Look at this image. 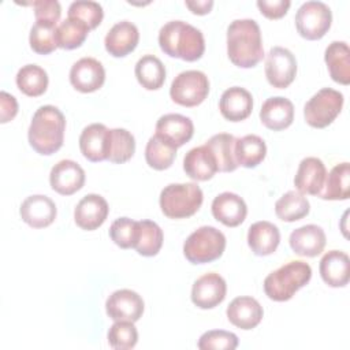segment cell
I'll return each instance as SVG.
<instances>
[{
	"label": "cell",
	"mask_w": 350,
	"mask_h": 350,
	"mask_svg": "<svg viewBox=\"0 0 350 350\" xmlns=\"http://www.w3.org/2000/svg\"><path fill=\"white\" fill-rule=\"evenodd\" d=\"M350 196V165L336 164L325 176L324 186L319 194L323 200H347Z\"/></svg>",
	"instance_id": "4dcf8cb0"
},
{
	"label": "cell",
	"mask_w": 350,
	"mask_h": 350,
	"mask_svg": "<svg viewBox=\"0 0 350 350\" xmlns=\"http://www.w3.org/2000/svg\"><path fill=\"white\" fill-rule=\"evenodd\" d=\"M89 31L90 29L83 22L67 16L56 29L57 46L63 49L79 48L85 42Z\"/></svg>",
	"instance_id": "74e56055"
},
{
	"label": "cell",
	"mask_w": 350,
	"mask_h": 350,
	"mask_svg": "<svg viewBox=\"0 0 350 350\" xmlns=\"http://www.w3.org/2000/svg\"><path fill=\"white\" fill-rule=\"evenodd\" d=\"M18 113V103L14 96L7 92L0 93V122L7 123Z\"/></svg>",
	"instance_id": "7dc6e473"
},
{
	"label": "cell",
	"mask_w": 350,
	"mask_h": 350,
	"mask_svg": "<svg viewBox=\"0 0 350 350\" xmlns=\"http://www.w3.org/2000/svg\"><path fill=\"white\" fill-rule=\"evenodd\" d=\"M209 93L208 77L198 70H187L178 74L170 88L174 103L182 107L200 105Z\"/></svg>",
	"instance_id": "ba28073f"
},
{
	"label": "cell",
	"mask_w": 350,
	"mask_h": 350,
	"mask_svg": "<svg viewBox=\"0 0 350 350\" xmlns=\"http://www.w3.org/2000/svg\"><path fill=\"white\" fill-rule=\"evenodd\" d=\"M16 86L29 97H38L48 88V74L37 64H26L16 74Z\"/></svg>",
	"instance_id": "e575fe53"
},
{
	"label": "cell",
	"mask_w": 350,
	"mask_h": 350,
	"mask_svg": "<svg viewBox=\"0 0 350 350\" xmlns=\"http://www.w3.org/2000/svg\"><path fill=\"white\" fill-rule=\"evenodd\" d=\"M68 18H75L93 30L101 23L104 11L96 1H74L68 7Z\"/></svg>",
	"instance_id": "7bdbcfd3"
},
{
	"label": "cell",
	"mask_w": 350,
	"mask_h": 350,
	"mask_svg": "<svg viewBox=\"0 0 350 350\" xmlns=\"http://www.w3.org/2000/svg\"><path fill=\"white\" fill-rule=\"evenodd\" d=\"M310 211L308 198L298 190H290L284 193L275 202V213L283 221H297L305 217Z\"/></svg>",
	"instance_id": "836d02e7"
},
{
	"label": "cell",
	"mask_w": 350,
	"mask_h": 350,
	"mask_svg": "<svg viewBox=\"0 0 350 350\" xmlns=\"http://www.w3.org/2000/svg\"><path fill=\"white\" fill-rule=\"evenodd\" d=\"M297 75V60L291 51L283 46L269 49L265 59V77L271 86L284 89Z\"/></svg>",
	"instance_id": "30bf717a"
},
{
	"label": "cell",
	"mask_w": 350,
	"mask_h": 350,
	"mask_svg": "<svg viewBox=\"0 0 350 350\" xmlns=\"http://www.w3.org/2000/svg\"><path fill=\"white\" fill-rule=\"evenodd\" d=\"M108 202L98 194H86L75 206L74 220L78 227L86 231L98 228L108 216Z\"/></svg>",
	"instance_id": "ac0fdd59"
},
{
	"label": "cell",
	"mask_w": 350,
	"mask_h": 350,
	"mask_svg": "<svg viewBox=\"0 0 350 350\" xmlns=\"http://www.w3.org/2000/svg\"><path fill=\"white\" fill-rule=\"evenodd\" d=\"M64 130L66 118L63 112L53 105H42L31 118L27 131L29 144L40 154H53L63 145Z\"/></svg>",
	"instance_id": "7a4b0ae2"
},
{
	"label": "cell",
	"mask_w": 350,
	"mask_h": 350,
	"mask_svg": "<svg viewBox=\"0 0 350 350\" xmlns=\"http://www.w3.org/2000/svg\"><path fill=\"white\" fill-rule=\"evenodd\" d=\"M34 16L37 23L56 26L62 15V7L56 0H37L33 1Z\"/></svg>",
	"instance_id": "f6af8a7d"
},
{
	"label": "cell",
	"mask_w": 350,
	"mask_h": 350,
	"mask_svg": "<svg viewBox=\"0 0 350 350\" xmlns=\"http://www.w3.org/2000/svg\"><path fill=\"white\" fill-rule=\"evenodd\" d=\"M312 278V268L305 261H290L264 279V291L267 297L276 302H284Z\"/></svg>",
	"instance_id": "277c9868"
},
{
	"label": "cell",
	"mask_w": 350,
	"mask_h": 350,
	"mask_svg": "<svg viewBox=\"0 0 350 350\" xmlns=\"http://www.w3.org/2000/svg\"><path fill=\"white\" fill-rule=\"evenodd\" d=\"M235 137L228 133H219L211 137L205 145L212 150L216 164H217V171L220 172H231L235 171L238 167V163L235 160Z\"/></svg>",
	"instance_id": "1f68e13d"
},
{
	"label": "cell",
	"mask_w": 350,
	"mask_h": 350,
	"mask_svg": "<svg viewBox=\"0 0 350 350\" xmlns=\"http://www.w3.org/2000/svg\"><path fill=\"white\" fill-rule=\"evenodd\" d=\"M56 29L57 26H49L36 22L29 36L30 48L38 55H48L53 52L57 48Z\"/></svg>",
	"instance_id": "60d3db41"
},
{
	"label": "cell",
	"mask_w": 350,
	"mask_h": 350,
	"mask_svg": "<svg viewBox=\"0 0 350 350\" xmlns=\"http://www.w3.org/2000/svg\"><path fill=\"white\" fill-rule=\"evenodd\" d=\"M56 205L48 197L42 194L29 196L19 208L22 220L33 228H44L53 223L56 219Z\"/></svg>",
	"instance_id": "e0dca14e"
},
{
	"label": "cell",
	"mask_w": 350,
	"mask_h": 350,
	"mask_svg": "<svg viewBox=\"0 0 350 350\" xmlns=\"http://www.w3.org/2000/svg\"><path fill=\"white\" fill-rule=\"evenodd\" d=\"M234 153L238 165L245 168H254L265 159L267 145L261 137L256 134H247L235 139Z\"/></svg>",
	"instance_id": "f546056e"
},
{
	"label": "cell",
	"mask_w": 350,
	"mask_h": 350,
	"mask_svg": "<svg viewBox=\"0 0 350 350\" xmlns=\"http://www.w3.org/2000/svg\"><path fill=\"white\" fill-rule=\"evenodd\" d=\"M219 109L223 118L230 122L245 120L252 113L253 97L241 86L228 88L220 97Z\"/></svg>",
	"instance_id": "cb8c5ba5"
},
{
	"label": "cell",
	"mask_w": 350,
	"mask_h": 350,
	"mask_svg": "<svg viewBox=\"0 0 350 350\" xmlns=\"http://www.w3.org/2000/svg\"><path fill=\"white\" fill-rule=\"evenodd\" d=\"M213 217L227 227H237L246 219L247 206L242 197L235 193L224 191L212 201Z\"/></svg>",
	"instance_id": "44dd1931"
},
{
	"label": "cell",
	"mask_w": 350,
	"mask_h": 350,
	"mask_svg": "<svg viewBox=\"0 0 350 350\" xmlns=\"http://www.w3.org/2000/svg\"><path fill=\"white\" fill-rule=\"evenodd\" d=\"M105 81V70L94 57H82L70 70L71 85L82 93L98 90Z\"/></svg>",
	"instance_id": "4fadbf2b"
},
{
	"label": "cell",
	"mask_w": 350,
	"mask_h": 350,
	"mask_svg": "<svg viewBox=\"0 0 350 350\" xmlns=\"http://www.w3.org/2000/svg\"><path fill=\"white\" fill-rule=\"evenodd\" d=\"M137 81L146 90H157L165 81V67L154 55L142 56L134 68Z\"/></svg>",
	"instance_id": "d6a6232c"
},
{
	"label": "cell",
	"mask_w": 350,
	"mask_h": 350,
	"mask_svg": "<svg viewBox=\"0 0 350 350\" xmlns=\"http://www.w3.org/2000/svg\"><path fill=\"white\" fill-rule=\"evenodd\" d=\"M138 41L139 31L137 26L129 21H120L109 29L104 45L107 52L113 57H123L135 49Z\"/></svg>",
	"instance_id": "d6986e66"
},
{
	"label": "cell",
	"mask_w": 350,
	"mask_h": 350,
	"mask_svg": "<svg viewBox=\"0 0 350 350\" xmlns=\"http://www.w3.org/2000/svg\"><path fill=\"white\" fill-rule=\"evenodd\" d=\"M109 130L103 123L86 126L79 135V149L85 159L97 163L108 159Z\"/></svg>",
	"instance_id": "2e32d148"
},
{
	"label": "cell",
	"mask_w": 350,
	"mask_h": 350,
	"mask_svg": "<svg viewBox=\"0 0 350 350\" xmlns=\"http://www.w3.org/2000/svg\"><path fill=\"white\" fill-rule=\"evenodd\" d=\"M343 94L331 88H323L313 94L304 107V116L309 126L324 129L329 126L340 113Z\"/></svg>",
	"instance_id": "52a82bcc"
},
{
	"label": "cell",
	"mask_w": 350,
	"mask_h": 350,
	"mask_svg": "<svg viewBox=\"0 0 350 350\" xmlns=\"http://www.w3.org/2000/svg\"><path fill=\"white\" fill-rule=\"evenodd\" d=\"M105 310L113 321H138L144 313V299L133 290L113 291L105 302Z\"/></svg>",
	"instance_id": "8fae6325"
},
{
	"label": "cell",
	"mask_w": 350,
	"mask_h": 350,
	"mask_svg": "<svg viewBox=\"0 0 350 350\" xmlns=\"http://www.w3.org/2000/svg\"><path fill=\"white\" fill-rule=\"evenodd\" d=\"M163 231L157 223L152 220L138 221V235L134 249L145 257L156 256L163 246Z\"/></svg>",
	"instance_id": "d590c367"
},
{
	"label": "cell",
	"mask_w": 350,
	"mask_h": 350,
	"mask_svg": "<svg viewBox=\"0 0 350 350\" xmlns=\"http://www.w3.org/2000/svg\"><path fill=\"white\" fill-rule=\"evenodd\" d=\"M202 200V190L197 183H171L160 193V208L170 219H186L201 208Z\"/></svg>",
	"instance_id": "5b68a950"
},
{
	"label": "cell",
	"mask_w": 350,
	"mask_h": 350,
	"mask_svg": "<svg viewBox=\"0 0 350 350\" xmlns=\"http://www.w3.org/2000/svg\"><path fill=\"white\" fill-rule=\"evenodd\" d=\"M260 119L261 123L269 130H284L294 120V105L286 97H269L264 101L260 109Z\"/></svg>",
	"instance_id": "d4e9b609"
},
{
	"label": "cell",
	"mask_w": 350,
	"mask_h": 350,
	"mask_svg": "<svg viewBox=\"0 0 350 350\" xmlns=\"http://www.w3.org/2000/svg\"><path fill=\"white\" fill-rule=\"evenodd\" d=\"M332 12L323 1H306L295 14V26L301 37L306 40H320L329 30Z\"/></svg>",
	"instance_id": "9c48e42d"
},
{
	"label": "cell",
	"mask_w": 350,
	"mask_h": 350,
	"mask_svg": "<svg viewBox=\"0 0 350 350\" xmlns=\"http://www.w3.org/2000/svg\"><path fill=\"white\" fill-rule=\"evenodd\" d=\"M154 134L178 149L191 139L194 124L187 116L180 113H167L159 118Z\"/></svg>",
	"instance_id": "9a60e30c"
},
{
	"label": "cell",
	"mask_w": 350,
	"mask_h": 350,
	"mask_svg": "<svg viewBox=\"0 0 350 350\" xmlns=\"http://www.w3.org/2000/svg\"><path fill=\"white\" fill-rule=\"evenodd\" d=\"M176 156V148L165 142L159 135L149 138L145 148V160L148 165L153 170L163 171L172 165Z\"/></svg>",
	"instance_id": "8d00e7d4"
},
{
	"label": "cell",
	"mask_w": 350,
	"mask_h": 350,
	"mask_svg": "<svg viewBox=\"0 0 350 350\" xmlns=\"http://www.w3.org/2000/svg\"><path fill=\"white\" fill-rule=\"evenodd\" d=\"M186 7L193 12V14H197V15H205L208 14L212 7H213V1L212 0H197V1H186L185 3Z\"/></svg>",
	"instance_id": "c3c4849f"
},
{
	"label": "cell",
	"mask_w": 350,
	"mask_h": 350,
	"mask_svg": "<svg viewBox=\"0 0 350 350\" xmlns=\"http://www.w3.org/2000/svg\"><path fill=\"white\" fill-rule=\"evenodd\" d=\"M280 242L279 228L267 220L256 221L249 227L247 245L256 256L272 254Z\"/></svg>",
	"instance_id": "83f0119b"
},
{
	"label": "cell",
	"mask_w": 350,
	"mask_h": 350,
	"mask_svg": "<svg viewBox=\"0 0 350 350\" xmlns=\"http://www.w3.org/2000/svg\"><path fill=\"white\" fill-rule=\"evenodd\" d=\"M138 235V221L129 217L116 219L109 227V237L115 245L122 249H131L135 246Z\"/></svg>",
	"instance_id": "b9f144b4"
},
{
	"label": "cell",
	"mask_w": 350,
	"mask_h": 350,
	"mask_svg": "<svg viewBox=\"0 0 350 350\" xmlns=\"http://www.w3.org/2000/svg\"><path fill=\"white\" fill-rule=\"evenodd\" d=\"M327 176V170L324 163L317 157H305L301 160L295 178L294 185L301 194H310L319 196L324 180Z\"/></svg>",
	"instance_id": "ffe728a7"
},
{
	"label": "cell",
	"mask_w": 350,
	"mask_h": 350,
	"mask_svg": "<svg viewBox=\"0 0 350 350\" xmlns=\"http://www.w3.org/2000/svg\"><path fill=\"white\" fill-rule=\"evenodd\" d=\"M183 170L194 180H209L217 172V164L212 150L204 144L185 154Z\"/></svg>",
	"instance_id": "4316f807"
},
{
	"label": "cell",
	"mask_w": 350,
	"mask_h": 350,
	"mask_svg": "<svg viewBox=\"0 0 350 350\" xmlns=\"http://www.w3.org/2000/svg\"><path fill=\"white\" fill-rule=\"evenodd\" d=\"M138 342V331L133 321H115L108 331V343L116 350L133 349Z\"/></svg>",
	"instance_id": "ab89813d"
},
{
	"label": "cell",
	"mask_w": 350,
	"mask_h": 350,
	"mask_svg": "<svg viewBox=\"0 0 350 350\" xmlns=\"http://www.w3.org/2000/svg\"><path fill=\"white\" fill-rule=\"evenodd\" d=\"M324 60L327 63L331 78L340 83H350V51L345 41H332L324 53Z\"/></svg>",
	"instance_id": "f1b7e54d"
},
{
	"label": "cell",
	"mask_w": 350,
	"mask_h": 350,
	"mask_svg": "<svg viewBox=\"0 0 350 350\" xmlns=\"http://www.w3.org/2000/svg\"><path fill=\"white\" fill-rule=\"evenodd\" d=\"M321 279L331 287H345L350 278V260L345 252L329 250L320 260Z\"/></svg>",
	"instance_id": "484cf974"
},
{
	"label": "cell",
	"mask_w": 350,
	"mask_h": 350,
	"mask_svg": "<svg viewBox=\"0 0 350 350\" xmlns=\"http://www.w3.org/2000/svg\"><path fill=\"white\" fill-rule=\"evenodd\" d=\"M224 249V234L212 226L197 228L183 243V254L191 264L212 262L223 254Z\"/></svg>",
	"instance_id": "8992f818"
},
{
	"label": "cell",
	"mask_w": 350,
	"mask_h": 350,
	"mask_svg": "<svg viewBox=\"0 0 350 350\" xmlns=\"http://www.w3.org/2000/svg\"><path fill=\"white\" fill-rule=\"evenodd\" d=\"M290 0H258L257 7L260 8L261 14L268 19H279L284 16L290 8Z\"/></svg>",
	"instance_id": "bcb514c9"
},
{
	"label": "cell",
	"mask_w": 350,
	"mask_h": 350,
	"mask_svg": "<svg viewBox=\"0 0 350 350\" xmlns=\"http://www.w3.org/2000/svg\"><path fill=\"white\" fill-rule=\"evenodd\" d=\"M227 55L232 64L252 68L264 57L261 30L253 19H235L227 27Z\"/></svg>",
	"instance_id": "6da1fadb"
},
{
	"label": "cell",
	"mask_w": 350,
	"mask_h": 350,
	"mask_svg": "<svg viewBox=\"0 0 350 350\" xmlns=\"http://www.w3.org/2000/svg\"><path fill=\"white\" fill-rule=\"evenodd\" d=\"M161 51L185 62L198 60L205 51V40L197 27L183 21L167 22L159 31Z\"/></svg>",
	"instance_id": "3957f363"
},
{
	"label": "cell",
	"mask_w": 350,
	"mask_h": 350,
	"mask_svg": "<svg viewBox=\"0 0 350 350\" xmlns=\"http://www.w3.org/2000/svg\"><path fill=\"white\" fill-rule=\"evenodd\" d=\"M197 346L201 350H234L238 346V336L228 331L212 329L200 336Z\"/></svg>",
	"instance_id": "ee69618b"
},
{
	"label": "cell",
	"mask_w": 350,
	"mask_h": 350,
	"mask_svg": "<svg viewBox=\"0 0 350 350\" xmlns=\"http://www.w3.org/2000/svg\"><path fill=\"white\" fill-rule=\"evenodd\" d=\"M135 152L134 135L126 129L109 130V149L108 159L111 163L122 164L129 161Z\"/></svg>",
	"instance_id": "f35d334b"
},
{
	"label": "cell",
	"mask_w": 350,
	"mask_h": 350,
	"mask_svg": "<svg viewBox=\"0 0 350 350\" xmlns=\"http://www.w3.org/2000/svg\"><path fill=\"white\" fill-rule=\"evenodd\" d=\"M227 293L226 280L215 272L198 278L191 287V301L200 309H212L223 302Z\"/></svg>",
	"instance_id": "7c38bea8"
},
{
	"label": "cell",
	"mask_w": 350,
	"mask_h": 350,
	"mask_svg": "<svg viewBox=\"0 0 350 350\" xmlns=\"http://www.w3.org/2000/svg\"><path fill=\"white\" fill-rule=\"evenodd\" d=\"M49 183L56 193L71 196L83 187L85 171L72 160H60L51 170Z\"/></svg>",
	"instance_id": "5bb4252c"
},
{
	"label": "cell",
	"mask_w": 350,
	"mask_h": 350,
	"mask_svg": "<svg viewBox=\"0 0 350 350\" xmlns=\"http://www.w3.org/2000/svg\"><path fill=\"white\" fill-rule=\"evenodd\" d=\"M290 247L302 257H316L325 246V232L320 226L306 224L290 234Z\"/></svg>",
	"instance_id": "7402d4cb"
},
{
	"label": "cell",
	"mask_w": 350,
	"mask_h": 350,
	"mask_svg": "<svg viewBox=\"0 0 350 350\" xmlns=\"http://www.w3.org/2000/svg\"><path fill=\"white\" fill-rule=\"evenodd\" d=\"M228 321L241 328L252 329L260 324L264 316L262 306L253 297H237L227 306Z\"/></svg>",
	"instance_id": "603a6c76"
}]
</instances>
